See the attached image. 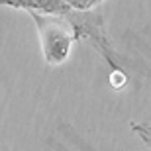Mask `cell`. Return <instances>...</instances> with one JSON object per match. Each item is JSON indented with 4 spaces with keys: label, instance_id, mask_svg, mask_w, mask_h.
<instances>
[{
    "label": "cell",
    "instance_id": "obj_1",
    "mask_svg": "<svg viewBox=\"0 0 151 151\" xmlns=\"http://www.w3.org/2000/svg\"><path fill=\"white\" fill-rule=\"evenodd\" d=\"M32 20L37 26L39 32V43L43 51V59L47 65H61L69 59L71 45L75 41L73 28L63 16H47L29 12Z\"/></svg>",
    "mask_w": 151,
    "mask_h": 151
},
{
    "label": "cell",
    "instance_id": "obj_6",
    "mask_svg": "<svg viewBox=\"0 0 151 151\" xmlns=\"http://www.w3.org/2000/svg\"><path fill=\"white\" fill-rule=\"evenodd\" d=\"M110 81H112L114 88H122L124 84L128 83V77H126V73H124V71H114L112 77H110Z\"/></svg>",
    "mask_w": 151,
    "mask_h": 151
},
{
    "label": "cell",
    "instance_id": "obj_3",
    "mask_svg": "<svg viewBox=\"0 0 151 151\" xmlns=\"http://www.w3.org/2000/svg\"><path fill=\"white\" fill-rule=\"evenodd\" d=\"M0 6H12V8L47 14V16H65L71 10L65 0H0Z\"/></svg>",
    "mask_w": 151,
    "mask_h": 151
},
{
    "label": "cell",
    "instance_id": "obj_5",
    "mask_svg": "<svg viewBox=\"0 0 151 151\" xmlns=\"http://www.w3.org/2000/svg\"><path fill=\"white\" fill-rule=\"evenodd\" d=\"M132 129L145 141L147 145H151V124H132Z\"/></svg>",
    "mask_w": 151,
    "mask_h": 151
},
{
    "label": "cell",
    "instance_id": "obj_2",
    "mask_svg": "<svg viewBox=\"0 0 151 151\" xmlns=\"http://www.w3.org/2000/svg\"><path fill=\"white\" fill-rule=\"evenodd\" d=\"M63 18L73 28L75 39L88 41L94 49H98L102 53V57L110 63L112 71H124L114 59V51L110 47V39L104 32V16H102L100 10H86V12L69 10Z\"/></svg>",
    "mask_w": 151,
    "mask_h": 151
},
{
    "label": "cell",
    "instance_id": "obj_4",
    "mask_svg": "<svg viewBox=\"0 0 151 151\" xmlns=\"http://www.w3.org/2000/svg\"><path fill=\"white\" fill-rule=\"evenodd\" d=\"M67 6L71 10H78V12H86V10H94L96 6L104 2V0H65Z\"/></svg>",
    "mask_w": 151,
    "mask_h": 151
}]
</instances>
